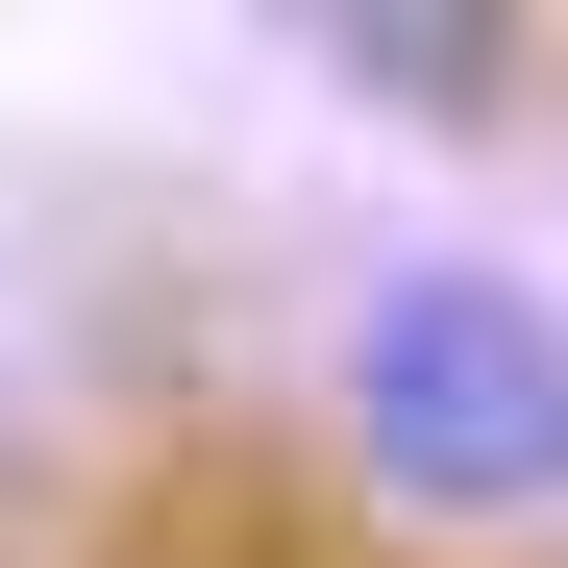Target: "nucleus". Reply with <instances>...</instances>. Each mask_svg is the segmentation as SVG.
I'll return each mask as SVG.
<instances>
[{
  "mask_svg": "<svg viewBox=\"0 0 568 568\" xmlns=\"http://www.w3.org/2000/svg\"><path fill=\"white\" fill-rule=\"evenodd\" d=\"M322 469L396 544H544L568 519V297L495 247H396L322 322Z\"/></svg>",
  "mask_w": 568,
  "mask_h": 568,
  "instance_id": "nucleus-1",
  "label": "nucleus"
},
{
  "mask_svg": "<svg viewBox=\"0 0 568 568\" xmlns=\"http://www.w3.org/2000/svg\"><path fill=\"white\" fill-rule=\"evenodd\" d=\"M297 74L346 124H420V149H495L544 74H568V26H519V0H322L297 26Z\"/></svg>",
  "mask_w": 568,
  "mask_h": 568,
  "instance_id": "nucleus-2",
  "label": "nucleus"
}]
</instances>
